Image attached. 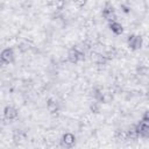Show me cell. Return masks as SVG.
Returning <instances> with one entry per match:
<instances>
[{"instance_id":"6da1fadb","label":"cell","mask_w":149,"mask_h":149,"mask_svg":"<svg viewBox=\"0 0 149 149\" xmlns=\"http://www.w3.org/2000/svg\"><path fill=\"white\" fill-rule=\"evenodd\" d=\"M0 59L3 62V63H9V62H12V59H13V51L10 50V49H6V50H3L2 52H1V56H0Z\"/></svg>"},{"instance_id":"7a4b0ae2","label":"cell","mask_w":149,"mask_h":149,"mask_svg":"<svg viewBox=\"0 0 149 149\" xmlns=\"http://www.w3.org/2000/svg\"><path fill=\"white\" fill-rule=\"evenodd\" d=\"M128 43H129V47L133 48V49H136V48H141V38L137 37V36H129L128 38Z\"/></svg>"},{"instance_id":"3957f363","label":"cell","mask_w":149,"mask_h":149,"mask_svg":"<svg viewBox=\"0 0 149 149\" xmlns=\"http://www.w3.org/2000/svg\"><path fill=\"white\" fill-rule=\"evenodd\" d=\"M109 27H111V30H112L114 34H116V35H119V34H121V33L123 31L122 26H121L118 21H112L111 24H109Z\"/></svg>"},{"instance_id":"277c9868","label":"cell","mask_w":149,"mask_h":149,"mask_svg":"<svg viewBox=\"0 0 149 149\" xmlns=\"http://www.w3.org/2000/svg\"><path fill=\"white\" fill-rule=\"evenodd\" d=\"M63 142L65 143V146H68V147H71L73 143H74V136L72 135V134H65L64 136H63Z\"/></svg>"},{"instance_id":"5b68a950","label":"cell","mask_w":149,"mask_h":149,"mask_svg":"<svg viewBox=\"0 0 149 149\" xmlns=\"http://www.w3.org/2000/svg\"><path fill=\"white\" fill-rule=\"evenodd\" d=\"M5 115H6V118L13 119V118H15V116L17 115V113H16V111H15L13 107H7V108L5 109Z\"/></svg>"}]
</instances>
